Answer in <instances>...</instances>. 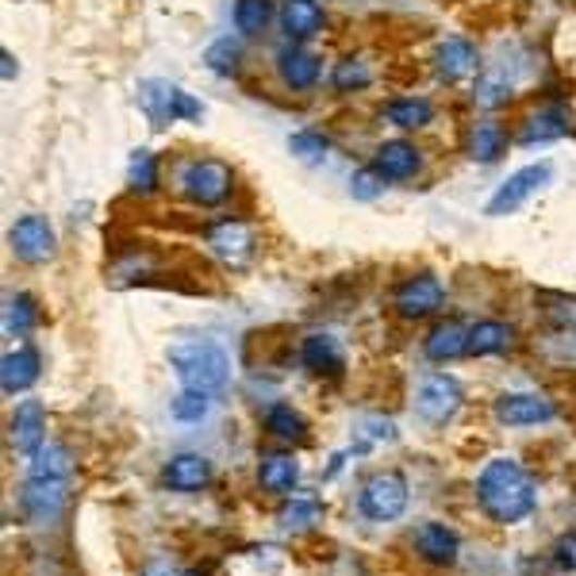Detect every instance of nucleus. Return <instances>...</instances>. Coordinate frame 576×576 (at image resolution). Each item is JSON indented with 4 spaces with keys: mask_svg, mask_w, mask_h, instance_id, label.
I'll return each mask as SVG.
<instances>
[{
    "mask_svg": "<svg viewBox=\"0 0 576 576\" xmlns=\"http://www.w3.org/2000/svg\"><path fill=\"white\" fill-rule=\"evenodd\" d=\"M266 430L281 442H304L308 439V422L301 412H293V404H273L266 412Z\"/></svg>",
    "mask_w": 576,
    "mask_h": 576,
    "instance_id": "cd10ccee",
    "label": "nucleus"
},
{
    "mask_svg": "<svg viewBox=\"0 0 576 576\" xmlns=\"http://www.w3.org/2000/svg\"><path fill=\"white\" fill-rule=\"evenodd\" d=\"M208 480H211V462L204 454H173L162 469V485L181 495L200 492V488H208Z\"/></svg>",
    "mask_w": 576,
    "mask_h": 576,
    "instance_id": "4468645a",
    "label": "nucleus"
},
{
    "mask_svg": "<svg viewBox=\"0 0 576 576\" xmlns=\"http://www.w3.org/2000/svg\"><path fill=\"white\" fill-rule=\"evenodd\" d=\"M170 366L177 373V381L185 389H200V392H223L231 381V357L220 342L211 339H185L170 346Z\"/></svg>",
    "mask_w": 576,
    "mask_h": 576,
    "instance_id": "f03ea898",
    "label": "nucleus"
},
{
    "mask_svg": "<svg viewBox=\"0 0 576 576\" xmlns=\"http://www.w3.org/2000/svg\"><path fill=\"white\" fill-rule=\"evenodd\" d=\"M369 65L361 62V58H342L339 65H334V74H331V85L339 93H354V89H366L369 85Z\"/></svg>",
    "mask_w": 576,
    "mask_h": 576,
    "instance_id": "e433bc0d",
    "label": "nucleus"
},
{
    "mask_svg": "<svg viewBox=\"0 0 576 576\" xmlns=\"http://www.w3.org/2000/svg\"><path fill=\"white\" fill-rule=\"evenodd\" d=\"M568 131V112L561 105H546L523 123L519 143L523 147H535V143H550V138H561Z\"/></svg>",
    "mask_w": 576,
    "mask_h": 576,
    "instance_id": "5701e85b",
    "label": "nucleus"
},
{
    "mask_svg": "<svg viewBox=\"0 0 576 576\" xmlns=\"http://www.w3.org/2000/svg\"><path fill=\"white\" fill-rule=\"evenodd\" d=\"M550 177H553L550 162H538V166H527V170H515L512 177L495 188L492 200L485 204V216H512V211H519L523 204H527V196H535Z\"/></svg>",
    "mask_w": 576,
    "mask_h": 576,
    "instance_id": "0eeeda50",
    "label": "nucleus"
},
{
    "mask_svg": "<svg viewBox=\"0 0 576 576\" xmlns=\"http://www.w3.org/2000/svg\"><path fill=\"white\" fill-rule=\"evenodd\" d=\"M503 147H507V135H503L500 123L480 120L477 127H473V135H469V155H473V162L492 166L495 158L503 155Z\"/></svg>",
    "mask_w": 576,
    "mask_h": 576,
    "instance_id": "bb28decb",
    "label": "nucleus"
},
{
    "mask_svg": "<svg viewBox=\"0 0 576 576\" xmlns=\"http://www.w3.org/2000/svg\"><path fill=\"white\" fill-rule=\"evenodd\" d=\"M65 503V480H24L20 507L32 523H54Z\"/></svg>",
    "mask_w": 576,
    "mask_h": 576,
    "instance_id": "ddd939ff",
    "label": "nucleus"
},
{
    "mask_svg": "<svg viewBox=\"0 0 576 576\" xmlns=\"http://www.w3.org/2000/svg\"><path fill=\"white\" fill-rule=\"evenodd\" d=\"M181 576H204V573H200V568H185Z\"/></svg>",
    "mask_w": 576,
    "mask_h": 576,
    "instance_id": "c03bdc74",
    "label": "nucleus"
},
{
    "mask_svg": "<svg viewBox=\"0 0 576 576\" xmlns=\"http://www.w3.org/2000/svg\"><path fill=\"white\" fill-rule=\"evenodd\" d=\"M446 301V289L434 273H415L407 281L396 284L392 293V308L400 311L404 319H422V316H434Z\"/></svg>",
    "mask_w": 576,
    "mask_h": 576,
    "instance_id": "6e6552de",
    "label": "nucleus"
},
{
    "mask_svg": "<svg viewBox=\"0 0 576 576\" xmlns=\"http://www.w3.org/2000/svg\"><path fill=\"white\" fill-rule=\"evenodd\" d=\"M319 519H323V507H319L316 500H293L289 507H281V515H277L281 530H308V527H316Z\"/></svg>",
    "mask_w": 576,
    "mask_h": 576,
    "instance_id": "c9c22d12",
    "label": "nucleus"
},
{
    "mask_svg": "<svg viewBox=\"0 0 576 576\" xmlns=\"http://www.w3.org/2000/svg\"><path fill=\"white\" fill-rule=\"evenodd\" d=\"M238 58H243V50H238V42H231V39H216L208 50H204V65L220 77L238 74Z\"/></svg>",
    "mask_w": 576,
    "mask_h": 576,
    "instance_id": "72a5a7b5",
    "label": "nucleus"
},
{
    "mask_svg": "<svg viewBox=\"0 0 576 576\" xmlns=\"http://www.w3.org/2000/svg\"><path fill=\"white\" fill-rule=\"evenodd\" d=\"M473 65H477V50H473V42L462 39V35H450L439 47V54H434V70H439V77L450 85L462 82L465 74H473Z\"/></svg>",
    "mask_w": 576,
    "mask_h": 576,
    "instance_id": "aec40b11",
    "label": "nucleus"
},
{
    "mask_svg": "<svg viewBox=\"0 0 576 576\" xmlns=\"http://www.w3.org/2000/svg\"><path fill=\"white\" fill-rule=\"evenodd\" d=\"M373 170L381 173L384 181H407L419 170V150H415L412 143H404V138H389V143L377 147Z\"/></svg>",
    "mask_w": 576,
    "mask_h": 576,
    "instance_id": "a211bd4d",
    "label": "nucleus"
},
{
    "mask_svg": "<svg viewBox=\"0 0 576 576\" xmlns=\"http://www.w3.org/2000/svg\"><path fill=\"white\" fill-rule=\"evenodd\" d=\"M281 32L293 42H304L323 32V9L319 0H284L281 4Z\"/></svg>",
    "mask_w": 576,
    "mask_h": 576,
    "instance_id": "6ab92c4d",
    "label": "nucleus"
},
{
    "mask_svg": "<svg viewBox=\"0 0 576 576\" xmlns=\"http://www.w3.org/2000/svg\"><path fill=\"white\" fill-rule=\"evenodd\" d=\"M462 407V384L450 373H427L415 389V415L422 422H450Z\"/></svg>",
    "mask_w": 576,
    "mask_h": 576,
    "instance_id": "423d86ee",
    "label": "nucleus"
},
{
    "mask_svg": "<svg viewBox=\"0 0 576 576\" xmlns=\"http://www.w3.org/2000/svg\"><path fill=\"white\" fill-rule=\"evenodd\" d=\"M208 246L223 266L238 269V266H246V258L254 254V231L238 220H223L208 231Z\"/></svg>",
    "mask_w": 576,
    "mask_h": 576,
    "instance_id": "f8f14e48",
    "label": "nucleus"
},
{
    "mask_svg": "<svg viewBox=\"0 0 576 576\" xmlns=\"http://www.w3.org/2000/svg\"><path fill=\"white\" fill-rule=\"evenodd\" d=\"M553 561H557V568H565V573H576V530H568V535H561L557 542H553Z\"/></svg>",
    "mask_w": 576,
    "mask_h": 576,
    "instance_id": "ea45409f",
    "label": "nucleus"
},
{
    "mask_svg": "<svg viewBox=\"0 0 576 576\" xmlns=\"http://www.w3.org/2000/svg\"><path fill=\"white\" fill-rule=\"evenodd\" d=\"M231 185H235V173H231L228 162H216V158H196L181 173V193L200 208L223 204L231 196Z\"/></svg>",
    "mask_w": 576,
    "mask_h": 576,
    "instance_id": "39448f33",
    "label": "nucleus"
},
{
    "mask_svg": "<svg viewBox=\"0 0 576 576\" xmlns=\"http://www.w3.org/2000/svg\"><path fill=\"white\" fill-rule=\"evenodd\" d=\"M277 74H281L284 89L304 93L319 82V62H316V54H308V50L293 42V47L277 50Z\"/></svg>",
    "mask_w": 576,
    "mask_h": 576,
    "instance_id": "f3484780",
    "label": "nucleus"
},
{
    "mask_svg": "<svg viewBox=\"0 0 576 576\" xmlns=\"http://www.w3.org/2000/svg\"><path fill=\"white\" fill-rule=\"evenodd\" d=\"M415 550H419V557L430 561V565H454L462 542H457V535L446 523H419V527H415Z\"/></svg>",
    "mask_w": 576,
    "mask_h": 576,
    "instance_id": "dca6fc26",
    "label": "nucleus"
},
{
    "mask_svg": "<svg viewBox=\"0 0 576 576\" xmlns=\"http://www.w3.org/2000/svg\"><path fill=\"white\" fill-rule=\"evenodd\" d=\"M507 97H512V82H507V77H500L495 70H485V74L477 77V93H473V100H477L480 108H500Z\"/></svg>",
    "mask_w": 576,
    "mask_h": 576,
    "instance_id": "4c0bfd02",
    "label": "nucleus"
},
{
    "mask_svg": "<svg viewBox=\"0 0 576 576\" xmlns=\"http://www.w3.org/2000/svg\"><path fill=\"white\" fill-rule=\"evenodd\" d=\"M35 323H39V304H35L27 293H12L9 301H4V331L27 334Z\"/></svg>",
    "mask_w": 576,
    "mask_h": 576,
    "instance_id": "c756f323",
    "label": "nucleus"
},
{
    "mask_svg": "<svg viewBox=\"0 0 576 576\" xmlns=\"http://www.w3.org/2000/svg\"><path fill=\"white\" fill-rule=\"evenodd\" d=\"M0 62H4V82H12V77H16V58H12V50L0 54Z\"/></svg>",
    "mask_w": 576,
    "mask_h": 576,
    "instance_id": "37998d69",
    "label": "nucleus"
},
{
    "mask_svg": "<svg viewBox=\"0 0 576 576\" xmlns=\"http://www.w3.org/2000/svg\"><path fill=\"white\" fill-rule=\"evenodd\" d=\"M301 480V465L293 454H266L258 462V485L273 495H289Z\"/></svg>",
    "mask_w": 576,
    "mask_h": 576,
    "instance_id": "4be33fe9",
    "label": "nucleus"
},
{
    "mask_svg": "<svg viewBox=\"0 0 576 576\" xmlns=\"http://www.w3.org/2000/svg\"><path fill=\"white\" fill-rule=\"evenodd\" d=\"M138 105L155 120V127H166L173 120H200L204 115L200 100H193L185 89L162 82V77H150V82L138 85Z\"/></svg>",
    "mask_w": 576,
    "mask_h": 576,
    "instance_id": "20e7f679",
    "label": "nucleus"
},
{
    "mask_svg": "<svg viewBox=\"0 0 576 576\" xmlns=\"http://www.w3.org/2000/svg\"><path fill=\"white\" fill-rule=\"evenodd\" d=\"M366 434H369V439H377V442H392V439H396V430H392L389 419H369L366 422Z\"/></svg>",
    "mask_w": 576,
    "mask_h": 576,
    "instance_id": "a19ab883",
    "label": "nucleus"
},
{
    "mask_svg": "<svg viewBox=\"0 0 576 576\" xmlns=\"http://www.w3.org/2000/svg\"><path fill=\"white\" fill-rule=\"evenodd\" d=\"M477 503L492 523L512 527V523H523L535 515L538 488L515 457H492L477 473Z\"/></svg>",
    "mask_w": 576,
    "mask_h": 576,
    "instance_id": "f257e3e1",
    "label": "nucleus"
},
{
    "mask_svg": "<svg viewBox=\"0 0 576 576\" xmlns=\"http://www.w3.org/2000/svg\"><path fill=\"white\" fill-rule=\"evenodd\" d=\"M495 419L503 427H538V422L553 419V404L535 392H507L495 400Z\"/></svg>",
    "mask_w": 576,
    "mask_h": 576,
    "instance_id": "9b49d317",
    "label": "nucleus"
},
{
    "mask_svg": "<svg viewBox=\"0 0 576 576\" xmlns=\"http://www.w3.org/2000/svg\"><path fill=\"white\" fill-rule=\"evenodd\" d=\"M143 576H181V573H173V565L166 557H155L143 565Z\"/></svg>",
    "mask_w": 576,
    "mask_h": 576,
    "instance_id": "79ce46f5",
    "label": "nucleus"
},
{
    "mask_svg": "<svg viewBox=\"0 0 576 576\" xmlns=\"http://www.w3.org/2000/svg\"><path fill=\"white\" fill-rule=\"evenodd\" d=\"M381 188H384V177L373 166H366V170H357L354 177H350V196H354V200H373V196H381Z\"/></svg>",
    "mask_w": 576,
    "mask_h": 576,
    "instance_id": "58836bf2",
    "label": "nucleus"
},
{
    "mask_svg": "<svg viewBox=\"0 0 576 576\" xmlns=\"http://www.w3.org/2000/svg\"><path fill=\"white\" fill-rule=\"evenodd\" d=\"M9 439L12 450L24 457H35L47 442V412H42L39 400H20L16 412L9 419Z\"/></svg>",
    "mask_w": 576,
    "mask_h": 576,
    "instance_id": "9d476101",
    "label": "nucleus"
},
{
    "mask_svg": "<svg viewBox=\"0 0 576 576\" xmlns=\"http://www.w3.org/2000/svg\"><path fill=\"white\" fill-rule=\"evenodd\" d=\"M9 243L24 266H39L54 254V228H50L47 216H20L9 231Z\"/></svg>",
    "mask_w": 576,
    "mask_h": 576,
    "instance_id": "1a4fd4ad",
    "label": "nucleus"
},
{
    "mask_svg": "<svg viewBox=\"0 0 576 576\" xmlns=\"http://www.w3.org/2000/svg\"><path fill=\"white\" fill-rule=\"evenodd\" d=\"M273 16V0H235V27L243 35H261Z\"/></svg>",
    "mask_w": 576,
    "mask_h": 576,
    "instance_id": "473e14b6",
    "label": "nucleus"
},
{
    "mask_svg": "<svg viewBox=\"0 0 576 576\" xmlns=\"http://www.w3.org/2000/svg\"><path fill=\"white\" fill-rule=\"evenodd\" d=\"M404 507H407V480H404V473H396V469L373 473V477L361 485V492H357V512L373 523L400 519Z\"/></svg>",
    "mask_w": 576,
    "mask_h": 576,
    "instance_id": "7ed1b4c3",
    "label": "nucleus"
},
{
    "mask_svg": "<svg viewBox=\"0 0 576 576\" xmlns=\"http://www.w3.org/2000/svg\"><path fill=\"white\" fill-rule=\"evenodd\" d=\"M301 357L311 373H342V366H346L339 339H331V334H308L301 346Z\"/></svg>",
    "mask_w": 576,
    "mask_h": 576,
    "instance_id": "b1692460",
    "label": "nucleus"
},
{
    "mask_svg": "<svg viewBox=\"0 0 576 576\" xmlns=\"http://www.w3.org/2000/svg\"><path fill=\"white\" fill-rule=\"evenodd\" d=\"M39 369H42V357L35 346L9 350L4 361H0V389H4V396H16V392L32 389L39 381Z\"/></svg>",
    "mask_w": 576,
    "mask_h": 576,
    "instance_id": "2eb2a0df",
    "label": "nucleus"
},
{
    "mask_svg": "<svg viewBox=\"0 0 576 576\" xmlns=\"http://www.w3.org/2000/svg\"><path fill=\"white\" fill-rule=\"evenodd\" d=\"M289 150H293L301 162H323L331 155V138L323 131H296L289 135Z\"/></svg>",
    "mask_w": 576,
    "mask_h": 576,
    "instance_id": "f704fd0d",
    "label": "nucleus"
},
{
    "mask_svg": "<svg viewBox=\"0 0 576 576\" xmlns=\"http://www.w3.org/2000/svg\"><path fill=\"white\" fill-rule=\"evenodd\" d=\"M208 412H211V392L181 389L177 396L170 400V415L177 422H200V419H208Z\"/></svg>",
    "mask_w": 576,
    "mask_h": 576,
    "instance_id": "2f4dec72",
    "label": "nucleus"
},
{
    "mask_svg": "<svg viewBox=\"0 0 576 576\" xmlns=\"http://www.w3.org/2000/svg\"><path fill=\"white\" fill-rule=\"evenodd\" d=\"M512 346V327L507 323H495V319H485V323L469 327V354L473 357H492L503 354Z\"/></svg>",
    "mask_w": 576,
    "mask_h": 576,
    "instance_id": "a878e982",
    "label": "nucleus"
},
{
    "mask_svg": "<svg viewBox=\"0 0 576 576\" xmlns=\"http://www.w3.org/2000/svg\"><path fill=\"white\" fill-rule=\"evenodd\" d=\"M127 185H131V193H138V196H150L158 188V158L150 155V150H135V155H131Z\"/></svg>",
    "mask_w": 576,
    "mask_h": 576,
    "instance_id": "7c9ffc66",
    "label": "nucleus"
},
{
    "mask_svg": "<svg viewBox=\"0 0 576 576\" xmlns=\"http://www.w3.org/2000/svg\"><path fill=\"white\" fill-rule=\"evenodd\" d=\"M70 450L58 442H42L39 454L27 462V480H70Z\"/></svg>",
    "mask_w": 576,
    "mask_h": 576,
    "instance_id": "393cba45",
    "label": "nucleus"
},
{
    "mask_svg": "<svg viewBox=\"0 0 576 576\" xmlns=\"http://www.w3.org/2000/svg\"><path fill=\"white\" fill-rule=\"evenodd\" d=\"M422 350H427L430 361H454V357L469 354V331L457 319H446V323H439L427 334Z\"/></svg>",
    "mask_w": 576,
    "mask_h": 576,
    "instance_id": "412c9836",
    "label": "nucleus"
},
{
    "mask_svg": "<svg viewBox=\"0 0 576 576\" xmlns=\"http://www.w3.org/2000/svg\"><path fill=\"white\" fill-rule=\"evenodd\" d=\"M430 115H434V108L422 97H404V100H389V105H384V120L396 123V127H404V131L427 127Z\"/></svg>",
    "mask_w": 576,
    "mask_h": 576,
    "instance_id": "c85d7f7f",
    "label": "nucleus"
}]
</instances>
